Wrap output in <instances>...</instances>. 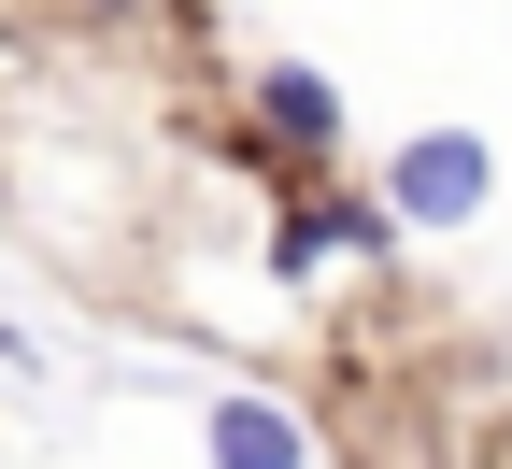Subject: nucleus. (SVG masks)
Returning <instances> with one entry per match:
<instances>
[{
    "label": "nucleus",
    "mask_w": 512,
    "mask_h": 469,
    "mask_svg": "<svg viewBox=\"0 0 512 469\" xmlns=\"http://www.w3.org/2000/svg\"><path fill=\"white\" fill-rule=\"evenodd\" d=\"M214 469H299V413L285 398H228L214 413Z\"/></svg>",
    "instance_id": "nucleus-3"
},
{
    "label": "nucleus",
    "mask_w": 512,
    "mask_h": 469,
    "mask_svg": "<svg viewBox=\"0 0 512 469\" xmlns=\"http://www.w3.org/2000/svg\"><path fill=\"white\" fill-rule=\"evenodd\" d=\"M256 128H271V143H299V157H328V143H342V100H328V72L271 57V72H256Z\"/></svg>",
    "instance_id": "nucleus-2"
},
{
    "label": "nucleus",
    "mask_w": 512,
    "mask_h": 469,
    "mask_svg": "<svg viewBox=\"0 0 512 469\" xmlns=\"http://www.w3.org/2000/svg\"><path fill=\"white\" fill-rule=\"evenodd\" d=\"M484 185H498V157L470 143V128H413V143H399V171H384L399 228H470V214H484Z\"/></svg>",
    "instance_id": "nucleus-1"
}]
</instances>
